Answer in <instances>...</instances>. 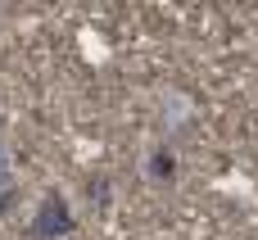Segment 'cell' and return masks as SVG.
<instances>
[{
  "label": "cell",
  "instance_id": "1",
  "mask_svg": "<svg viewBox=\"0 0 258 240\" xmlns=\"http://www.w3.org/2000/svg\"><path fill=\"white\" fill-rule=\"evenodd\" d=\"M77 231V213L68 209V200L59 191H45L36 218L27 222V240H68Z\"/></svg>",
  "mask_w": 258,
  "mask_h": 240
},
{
  "label": "cell",
  "instance_id": "6",
  "mask_svg": "<svg viewBox=\"0 0 258 240\" xmlns=\"http://www.w3.org/2000/svg\"><path fill=\"white\" fill-rule=\"evenodd\" d=\"M0 123H5V118H0Z\"/></svg>",
  "mask_w": 258,
  "mask_h": 240
},
{
  "label": "cell",
  "instance_id": "5",
  "mask_svg": "<svg viewBox=\"0 0 258 240\" xmlns=\"http://www.w3.org/2000/svg\"><path fill=\"white\" fill-rule=\"evenodd\" d=\"M14 200H18V191H9V195H0V213H9V209H14Z\"/></svg>",
  "mask_w": 258,
  "mask_h": 240
},
{
  "label": "cell",
  "instance_id": "2",
  "mask_svg": "<svg viewBox=\"0 0 258 240\" xmlns=\"http://www.w3.org/2000/svg\"><path fill=\"white\" fill-rule=\"evenodd\" d=\"M145 172H150L154 182H172V177H177V159H172L168 150H154V154L145 159Z\"/></svg>",
  "mask_w": 258,
  "mask_h": 240
},
{
  "label": "cell",
  "instance_id": "4",
  "mask_svg": "<svg viewBox=\"0 0 258 240\" xmlns=\"http://www.w3.org/2000/svg\"><path fill=\"white\" fill-rule=\"evenodd\" d=\"M91 200H95V204H104V200H109V191H104V182H100V177H91Z\"/></svg>",
  "mask_w": 258,
  "mask_h": 240
},
{
  "label": "cell",
  "instance_id": "3",
  "mask_svg": "<svg viewBox=\"0 0 258 240\" xmlns=\"http://www.w3.org/2000/svg\"><path fill=\"white\" fill-rule=\"evenodd\" d=\"M14 191V159H9V145H0V195Z\"/></svg>",
  "mask_w": 258,
  "mask_h": 240
}]
</instances>
